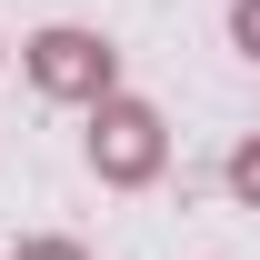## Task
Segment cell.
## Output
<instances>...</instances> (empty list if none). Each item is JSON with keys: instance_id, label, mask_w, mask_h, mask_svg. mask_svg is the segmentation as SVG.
I'll return each instance as SVG.
<instances>
[{"instance_id": "1", "label": "cell", "mask_w": 260, "mask_h": 260, "mask_svg": "<svg viewBox=\"0 0 260 260\" xmlns=\"http://www.w3.org/2000/svg\"><path fill=\"white\" fill-rule=\"evenodd\" d=\"M80 160H90L100 190H150L170 170V120L130 90H100L90 100V130H80Z\"/></svg>"}, {"instance_id": "2", "label": "cell", "mask_w": 260, "mask_h": 260, "mask_svg": "<svg viewBox=\"0 0 260 260\" xmlns=\"http://www.w3.org/2000/svg\"><path fill=\"white\" fill-rule=\"evenodd\" d=\"M20 60H30V90H40V100H80V110H90L100 90H120V50H110L100 30H80V20L30 30Z\"/></svg>"}, {"instance_id": "3", "label": "cell", "mask_w": 260, "mask_h": 260, "mask_svg": "<svg viewBox=\"0 0 260 260\" xmlns=\"http://www.w3.org/2000/svg\"><path fill=\"white\" fill-rule=\"evenodd\" d=\"M230 190L260 210V140H240V150H230Z\"/></svg>"}, {"instance_id": "4", "label": "cell", "mask_w": 260, "mask_h": 260, "mask_svg": "<svg viewBox=\"0 0 260 260\" xmlns=\"http://www.w3.org/2000/svg\"><path fill=\"white\" fill-rule=\"evenodd\" d=\"M230 40H240V50L260 60V0H230Z\"/></svg>"}, {"instance_id": "5", "label": "cell", "mask_w": 260, "mask_h": 260, "mask_svg": "<svg viewBox=\"0 0 260 260\" xmlns=\"http://www.w3.org/2000/svg\"><path fill=\"white\" fill-rule=\"evenodd\" d=\"M10 260H90L80 240H10Z\"/></svg>"}]
</instances>
